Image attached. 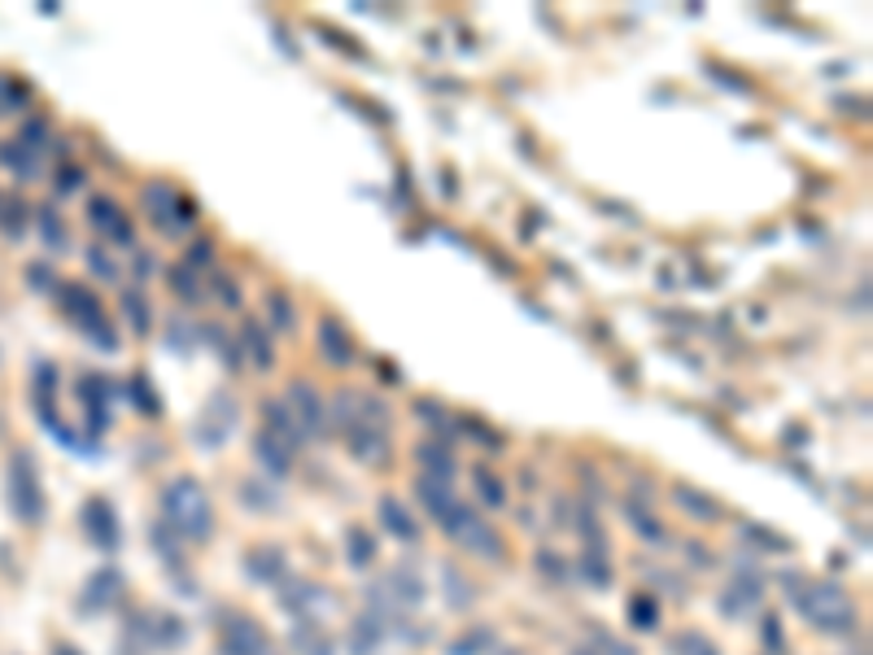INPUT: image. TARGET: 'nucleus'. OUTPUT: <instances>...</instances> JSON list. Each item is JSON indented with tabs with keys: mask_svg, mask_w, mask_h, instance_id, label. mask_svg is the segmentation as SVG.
<instances>
[{
	"mask_svg": "<svg viewBox=\"0 0 873 655\" xmlns=\"http://www.w3.org/2000/svg\"><path fill=\"white\" fill-rule=\"evenodd\" d=\"M337 428L346 433L349 455L358 464H385L389 459V407L367 394H341L337 398Z\"/></svg>",
	"mask_w": 873,
	"mask_h": 655,
	"instance_id": "nucleus-1",
	"label": "nucleus"
},
{
	"mask_svg": "<svg viewBox=\"0 0 873 655\" xmlns=\"http://www.w3.org/2000/svg\"><path fill=\"white\" fill-rule=\"evenodd\" d=\"M162 516H167V529L179 542H206V537L215 534L210 494L201 489V480L192 477L167 480V489H162Z\"/></svg>",
	"mask_w": 873,
	"mask_h": 655,
	"instance_id": "nucleus-2",
	"label": "nucleus"
},
{
	"mask_svg": "<svg viewBox=\"0 0 873 655\" xmlns=\"http://www.w3.org/2000/svg\"><path fill=\"white\" fill-rule=\"evenodd\" d=\"M140 206H145L149 224H153L158 232H167V237H179V232H188V228L197 224V201H188L171 179H153V183H145Z\"/></svg>",
	"mask_w": 873,
	"mask_h": 655,
	"instance_id": "nucleus-3",
	"label": "nucleus"
},
{
	"mask_svg": "<svg viewBox=\"0 0 873 655\" xmlns=\"http://www.w3.org/2000/svg\"><path fill=\"white\" fill-rule=\"evenodd\" d=\"M58 301H61V310H66V319L97 346V350H115L118 346V333H115V324L106 319V310H101V301H97V294H88L83 285H61L58 289Z\"/></svg>",
	"mask_w": 873,
	"mask_h": 655,
	"instance_id": "nucleus-4",
	"label": "nucleus"
},
{
	"mask_svg": "<svg viewBox=\"0 0 873 655\" xmlns=\"http://www.w3.org/2000/svg\"><path fill=\"white\" fill-rule=\"evenodd\" d=\"M795 603H800V612L813 621L816 629H825V634H847L856 625V603L847 598L843 586H834V582L808 586Z\"/></svg>",
	"mask_w": 873,
	"mask_h": 655,
	"instance_id": "nucleus-5",
	"label": "nucleus"
},
{
	"mask_svg": "<svg viewBox=\"0 0 873 655\" xmlns=\"http://www.w3.org/2000/svg\"><path fill=\"white\" fill-rule=\"evenodd\" d=\"M446 529V537L450 542H459L467 555H476V559H485V564H503L507 559V546H503V537H498V529H489L472 507H455V516L442 525Z\"/></svg>",
	"mask_w": 873,
	"mask_h": 655,
	"instance_id": "nucleus-6",
	"label": "nucleus"
},
{
	"mask_svg": "<svg viewBox=\"0 0 873 655\" xmlns=\"http://www.w3.org/2000/svg\"><path fill=\"white\" fill-rule=\"evenodd\" d=\"M9 507L18 520L36 525L44 520V485H40V473H36V459L31 450H18L9 459Z\"/></svg>",
	"mask_w": 873,
	"mask_h": 655,
	"instance_id": "nucleus-7",
	"label": "nucleus"
},
{
	"mask_svg": "<svg viewBox=\"0 0 873 655\" xmlns=\"http://www.w3.org/2000/svg\"><path fill=\"white\" fill-rule=\"evenodd\" d=\"M236 419H240V403H236L232 394H228V389L210 394V403L201 407V416L192 419V441L206 446V450L224 446V441L236 433Z\"/></svg>",
	"mask_w": 873,
	"mask_h": 655,
	"instance_id": "nucleus-8",
	"label": "nucleus"
},
{
	"mask_svg": "<svg viewBox=\"0 0 873 655\" xmlns=\"http://www.w3.org/2000/svg\"><path fill=\"white\" fill-rule=\"evenodd\" d=\"M280 407L289 411L292 428H297L301 441H306V437H319V433L328 428V407H324V398H319V389H315L310 380H292Z\"/></svg>",
	"mask_w": 873,
	"mask_h": 655,
	"instance_id": "nucleus-9",
	"label": "nucleus"
},
{
	"mask_svg": "<svg viewBox=\"0 0 873 655\" xmlns=\"http://www.w3.org/2000/svg\"><path fill=\"white\" fill-rule=\"evenodd\" d=\"M424 603V582L415 568H394L380 577V586L371 591V616H385V612H403V607H419Z\"/></svg>",
	"mask_w": 873,
	"mask_h": 655,
	"instance_id": "nucleus-10",
	"label": "nucleus"
},
{
	"mask_svg": "<svg viewBox=\"0 0 873 655\" xmlns=\"http://www.w3.org/2000/svg\"><path fill=\"white\" fill-rule=\"evenodd\" d=\"M219 647H224V655H276L271 652L267 629H262L254 616H245V612L224 616V638H219Z\"/></svg>",
	"mask_w": 873,
	"mask_h": 655,
	"instance_id": "nucleus-11",
	"label": "nucleus"
},
{
	"mask_svg": "<svg viewBox=\"0 0 873 655\" xmlns=\"http://www.w3.org/2000/svg\"><path fill=\"white\" fill-rule=\"evenodd\" d=\"M83 534L101 550H118L122 546V525H118V512L110 498H88L83 503Z\"/></svg>",
	"mask_w": 873,
	"mask_h": 655,
	"instance_id": "nucleus-12",
	"label": "nucleus"
},
{
	"mask_svg": "<svg viewBox=\"0 0 873 655\" xmlns=\"http://www.w3.org/2000/svg\"><path fill=\"white\" fill-rule=\"evenodd\" d=\"M297 437L285 433V428H271V424H262V433H258V441H254V450H258V459L276 473V477H285L292 473V459H297Z\"/></svg>",
	"mask_w": 873,
	"mask_h": 655,
	"instance_id": "nucleus-13",
	"label": "nucleus"
},
{
	"mask_svg": "<svg viewBox=\"0 0 873 655\" xmlns=\"http://www.w3.org/2000/svg\"><path fill=\"white\" fill-rule=\"evenodd\" d=\"M280 603H285L289 612H297V625H315L319 616H328V612L337 607L333 595H328L324 586H315V582H297V586H289Z\"/></svg>",
	"mask_w": 873,
	"mask_h": 655,
	"instance_id": "nucleus-14",
	"label": "nucleus"
},
{
	"mask_svg": "<svg viewBox=\"0 0 873 655\" xmlns=\"http://www.w3.org/2000/svg\"><path fill=\"white\" fill-rule=\"evenodd\" d=\"M79 398H83V411H88V419H92V433H106L115 385H110V380H101V376H83V380H79Z\"/></svg>",
	"mask_w": 873,
	"mask_h": 655,
	"instance_id": "nucleus-15",
	"label": "nucleus"
},
{
	"mask_svg": "<svg viewBox=\"0 0 873 655\" xmlns=\"http://www.w3.org/2000/svg\"><path fill=\"white\" fill-rule=\"evenodd\" d=\"M319 355H324V363H333V367H349L354 363V341H349L346 324L337 315L319 319Z\"/></svg>",
	"mask_w": 873,
	"mask_h": 655,
	"instance_id": "nucleus-16",
	"label": "nucleus"
},
{
	"mask_svg": "<svg viewBox=\"0 0 873 655\" xmlns=\"http://www.w3.org/2000/svg\"><path fill=\"white\" fill-rule=\"evenodd\" d=\"M415 494H419L424 512H428V516H433L437 525H446V520L455 516V507H459V498L450 494V485H446V480L419 477V480H415Z\"/></svg>",
	"mask_w": 873,
	"mask_h": 655,
	"instance_id": "nucleus-17",
	"label": "nucleus"
},
{
	"mask_svg": "<svg viewBox=\"0 0 873 655\" xmlns=\"http://www.w3.org/2000/svg\"><path fill=\"white\" fill-rule=\"evenodd\" d=\"M122 595V573L118 568H97L83 586V612H106Z\"/></svg>",
	"mask_w": 873,
	"mask_h": 655,
	"instance_id": "nucleus-18",
	"label": "nucleus"
},
{
	"mask_svg": "<svg viewBox=\"0 0 873 655\" xmlns=\"http://www.w3.org/2000/svg\"><path fill=\"white\" fill-rule=\"evenodd\" d=\"M376 516H380V525L398 537V542H415V537H419V525H415V516L403 507V498H398V494H380Z\"/></svg>",
	"mask_w": 873,
	"mask_h": 655,
	"instance_id": "nucleus-19",
	"label": "nucleus"
},
{
	"mask_svg": "<svg viewBox=\"0 0 873 655\" xmlns=\"http://www.w3.org/2000/svg\"><path fill=\"white\" fill-rule=\"evenodd\" d=\"M88 219L101 228V232H110L115 240L122 245H131V228H127V219H122V210H118L110 197H92L88 201Z\"/></svg>",
	"mask_w": 873,
	"mask_h": 655,
	"instance_id": "nucleus-20",
	"label": "nucleus"
},
{
	"mask_svg": "<svg viewBox=\"0 0 873 655\" xmlns=\"http://www.w3.org/2000/svg\"><path fill=\"white\" fill-rule=\"evenodd\" d=\"M245 573H249L254 582H276V577H285V550H280V546H254V550L245 555Z\"/></svg>",
	"mask_w": 873,
	"mask_h": 655,
	"instance_id": "nucleus-21",
	"label": "nucleus"
},
{
	"mask_svg": "<svg viewBox=\"0 0 873 655\" xmlns=\"http://www.w3.org/2000/svg\"><path fill=\"white\" fill-rule=\"evenodd\" d=\"M472 485H476V494H480V503H485V507H494V512H498V507H507V480L498 477L494 468L476 464V468H472Z\"/></svg>",
	"mask_w": 873,
	"mask_h": 655,
	"instance_id": "nucleus-22",
	"label": "nucleus"
},
{
	"mask_svg": "<svg viewBox=\"0 0 873 655\" xmlns=\"http://www.w3.org/2000/svg\"><path fill=\"white\" fill-rule=\"evenodd\" d=\"M346 559H349V568H371L376 564V537L367 534L363 525H349L346 529Z\"/></svg>",
	"mask_w": 873,
	"mask_h": 655,
	"instance_id": "nucleus-23",
	"label": "nucleus"
},
{
	"mask_svg": "<svg viewBox=\"0 0 873 655\" xmlns=\"http://www.w3.org/2000/svg\"><path fill=\"white\" fill-rule=\"evenodd\" d=\"M415 459L424 464V477L446 480V485H450V477H455V464H450V450H442V446H433V441H419V446H415Z\"/></svg>",
	"mask_w": 873,
	"mask_h": 655,
	"instance_id": "nucleus-24",
	"label": "nucleus"
},
{
	"mask_svg": "<svg viewBox=\"0 0 873 655\" xmlns=\"http://www.w3.org/2000/svg\"><path fill=\"white\" fill-rule=\"evenodd\" d=\"M673 498H677V507H686V512L698 516V520H716V516H721V503H716V498H707V494L695 489V485H677V489H673Z\"/></svg>",
	"mask_w": 873,
	"mask_h": 655,
	"instance_id": "nucleus-25",
	"label": "nucleus"
},
{
	"mask_svg": "<svg viewBox=\"0 0 873 655\" xmlns=\"http://www.w3.org/2000/svg\"><path fill=\"white\" fill-rule=\"evenodd\" d=\"M240 341H245V350L249 358L258 363V367H271L276 355H271V341H267V333L258 328V319H245V328H240Z\"/></svg>",
	"mask_w": 873,
	"mask_h": 655,
	"instance_id": "nucleus-26",
	"label": "nucleus"
},
{
	"mask_svg": "<svg viewBox=\"0 0 873 655\" xmlns=\"http://www.w3.org/2000/svg\"><path fill=\"white\" fill-rule=\"evenodd\" d=\"M292 647H297V655H337L333 652V638L324 629H315V625H297Z\"/></svg>",
	"mask_w": 873,
	"mask_h": 655,
	"instance_id": "nucleus-27",
	"label": "nucleus"
},
{
	"mask_svg": "<svg viewBox=\"0 0 873 655\" xmlns=\"http://www.w3.org/2000/svg\"><path fill=\"white\" fill-rule=\"evenodd\" d=\"M442 582H446V598H450V607L455 612H464V607H472V598H476V591L464 582V573L455 568V564H446V573H442Z\"/></svg>",
	"mask_w": 873,
	"mask_h": 655,
	"instance_id": "nucleus-28",
	"label": "nucleus"
},
{
	"mask_svg": "<svg viewBox=\"0 0 873 655\" xmlns=\"http://www.w3.org/2000/svg\"><path fill=\"white\" fill-rule=\"evenodd\" d=\"M629 625H634V629H655V625H659V598L655 595L629 598Z\"/></svg>",
	"mask_w": 873,
	"mask_h": 655,
	"instance_id": "nucleus-29",
	"label": "nucleus"
},
{
	"mask_svg": "<svg viewBox=\"0 0 873 655\" xmlns=\"http://www.w3.org/2000/svg\"><path fill=\"white\" fill-rule=\"evenodd\" d=\"M267 310H271V324H276L280 333L297 328V306L289 301V294H285V289H271V294H267Z\"/></svg>",
	"mask_w": 873,
	"mask_h": 655,
	"instance_id": "nucleus-30",
	"label": "nucleus"
},
{
	"mask_svg": "<svg viewBox=\"0 0 873 655\" xmlns=\"http://www.w3.org/2000/svg\"><path fill=\"white\" fill-rule=\"evenodd\" d=\"M380 643H385V638H380V616H363V621L354 625V655H371Z\"/></svg>",
	"mask_w": 873,
	"mask_h": 655,
	"instance_id": "nucleus-31",
	"label": "nucleus"
},
{
	"mask_svg": "<svg viewBox=\"0 0 873 655\" xmlns=\"http://www.w3.org/2000/svg\"><path fill=\"white\" fill-rule=\"evenodd\" d=\"M122 306H127V324H131V333H136V337H145V333H149V306H145V298H140L136 289H127V294H122Z\"/></svg>",
	"mask_w": 873,
	"mask_h": 655,
	"instance_id": "nucleus-32",
	"label": "nucleus"
},
{
	"mask_svg": "<svg viewBox=\"0 0 873 655\" xmlns=\"http://www.w3.org/2000/svg\"><path fill=\"white\" fill-rule=\"evenodd\" d=\"M27 101V88L13 75H0V115H18Z\"/></svg>",
	"mask_w": 873,
	"mask_h": 655,
	"instance_id": "nucleus-33",
	"label": "nucleus"
},
{
	"mask_svg": "<svg viewBox=\"0 0 873 655\" xmlns=\"http://www.w3.org/2000/svg\"><path fill=\"white\" fill-rule=\"evenodd\" d=\"M171 285H175V294H179L183 301L201 298V285H197V271H192V262H179V267H175Z\"/></svg>",
	"mask_w": 873,
	"mask_h": 655,
	"instance_id": "nucleus-34",
	"label": "nucleus"
},
{
	"mask_svg": "<svg viewBox=\"0 0 873 655\" xmlns=\"http://www.w3.org/2000/svg\"><path fill=\"white\" fill-rule=\"evenodd\" d=\"M673 655H721V652H716V643H712L707 634H695V629H691V634H682V638L673 643Z\"/></svg>",
	"mask_w": 873,
	"mask_h": 655,
	"instance_id": "nucleus-35",
	"label": "nucleus"
},
{
	"mask_svg": "<svg viewBox=\"0 0 873 655\" xmlns=\"http://www.w3.org/2000/svg\"><path fill=\"white\" fill-rule=\"evenodd\" d=\"M40 232H44V240H49L53 249H66V228H61V219L53 210H40Z\"/></svg>",
	"mask_w": 873,
	"mask_h": 655,
	"instance_id": "nucleus-36",
	"label": "nucleus"
},
{
	"mask_svg": "<svg viewBox=\"0 0 873 655\" xmlns=\"http://www.w3.org/2000/svg\"><path fill=\"white\" fill-rule=\"evenodd\" d=\"M489 643H494V634H489V629H476L472 638L455 643V647H450V655H480L485 647H489Z\"/></svg>",
	"mask_w": 873,
	"mask_h": 655,
	"instance_id": "nucleus-37",
	"label": "nucleus"
},
{
	"mask_svg": "<svg viewBox=\"0 0 873 655\" xmlns=\"http://www.w3.org/2000/svg\"><path fill=\"white\" fill-rule=\"evenodd\" d=\"M145 389H149V385H145V376H136V380H131V398H136V403H140L149 416H158V411H162V403H158V398H149Z\"/></svg>",
	"mask_w": 873,
	"mask_h": 655,
	"instance_id": "nucleus-38",
	"label": "nucleus"
},
{
	"mask_svg": "<svg viewBox=\"0 0 873 655\" xmlns=\"http://www.w3.org/2000/svg\"><path fill=\"white\" fill-rule=\"evenodd\" d=\"M629 520H634V525H638V534L642 537H651V542H659V520H651V516H642L638 507H634V503H629Z\"/></svg>",
	"mask_w": 873,
	"mask_h": 655,
	"instance_id": "nucleus-39",
	"label": "nucleus"
},
{
	"mask_svg": "<svg viewBox=\"0 0 873 655\" xmlns=\"http://www.w3.org/2000/svg\"><path fill=\"white\" fill-rule=\"evenodd\" d=\"M415 416H424V419H433V424H442V419H446V411H442V407H433V403H415Z\"/></svg>",
	"mask_w": 873,
	"mask_h": 655,
	"instance_id": "nucleus-40",
	"label": "nucleus"
},
{
	"mask_svg": "<svg viewBox=\"0 0 873 655\" xmlns=\"http://www.w3.org/2000/svg\"><path fill=\"white\" fill-rule=\"evenodd\" d=\"M764 643H768L773 652H782V638H777V621H773V616L764 621Z\"/></svg>",
	"mask_w": 873,
	"mask_h": 655,
	"instance_id": "nucleus-41",
	"label": "nucleus"
},
{
	"mask_svg": "<svg viewBox=\"0 0 873 655\" xmlns=\"http://www.w3.org/2000/svg\"><path fill=\"white\" fill-rule=\"evenodd\" d=\"M219 285H224V289H219V298H224V301H232V306H236V301H240V294H236V285H232V280H219Z\"/></svg>",
	"mask_w": 873,
	"mask_h": 655,
	"instance_id": "nucleus-42",
	"label": "nucleus"
},
{
	"mask_svg": "<svg viewBox=\"0 0 873 655\" xmlns=\"http://www.w3.org/2000/svg\"><path fill=\"white\" fill-rule=\"evenodd\" d=\"M49 655H83L79 647H70V643H53V652Z\"/></svg>",
	"mask_w": 873,
	"mask_h": 655,
	"instance_id": "nucleus-43",
	"label": "nucleus"
}]
</instances>
